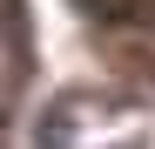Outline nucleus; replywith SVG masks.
Segmentation results:
<instances>
[{
    "label": "nucleus",
    "instance_id": "1",
    "mask_svg": "<svg viewBox=\"0 0 155 149\" xmlns=\"http://www.w3.org/2000/svg\"><path fill=\"white\" fill-rule=\"evenodd\" d=\"M68 136H74V102H54L34 129V149H68Z\"/></svg>",
    "mask_w": 155,
    "mask_h": 149
},
{
    "label": "nucleus",
    "instance_id": "2",
    "mask_svg": "<svg viewBox=\"0 0 155 149\" xmlns=\"http://www.w3.org/2000/svg\"><path fill=\"white\" fill-rule=\"evenodd\" d=\"M88 20H101V27H121V20H142V0H74Z\"/></svg>",
    "mask_w": 155,
    "mask_h": 149
}]
</instances>
